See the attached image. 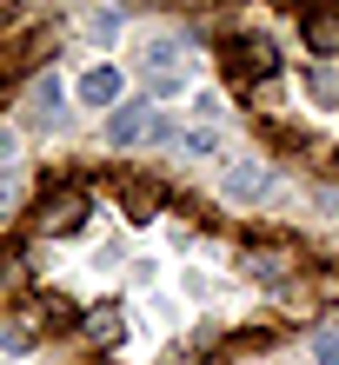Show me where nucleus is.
Here are the masks:
<instances>
[{
    "label": "nucleus",
    "instance_id": "nucleus-5",
    "mask_svg": "<svg viewBox=\"0 0 339 365\" xmlns=\"http://www.w3.org/2000/svg\"><path fill=\"white\" fill-rule=\"evenodd\" d=\"M306 47L320 60H339V7H313L306 14Z\"/></svg>",
    "mask_w": 339,
    "mask_h": 365
},
{
    "label": "nucleus",
    "instance_id": "nucleus-15",
    "mask_svg": "<svg viewBox=\"0 0 339 365\" xmlns=\"http://www.w3.org/2000/svg\"><path fill=\"white\" fill-rule=\"evenodd\" d=\"M333 166H339V160H333Z\"/></svg>",
    "mask_w": 339,
    "mask_h": 365
},
{
    "label": "nucleus",
    "instance_id": "nucleus-6",
    "mask_svg": "<svg viewBox=\"0 0 339 365\" xmlns=\"http://www.w3.org/2000/svg\"><path fill=\"white\" fill-rule=\"evenodd\" d=\"M233 67L240 73H280V47H273V40H233Z\"/></svg>",
    "mask_w": 339,
    "mask_h": 365
},
{
    "label": "nucleus",
    "instance_id": "nucleus-11",
    "mask_svg": "<svg viewBox=\"0 0 339 365\" xmlns=\"http://www.w3.org/2000/svg\"><path fill=\"white\" fill-rule=\"evenodd\" d=\"M173 53H180V40H173V34H153V40H146V67H153V73H160V67H173Z\"/></svg>",
    "mask_w": 339,
    "mask_h": 365
},
{
    "label": "nucleus",
    "instance_id": "nucleus-12",
    "mask_svg": "<svg viewBox=\"0 0 339 365\" xmlns=\"http://www.w3.org/2000/svg\"><path fill=\"white\" fill-rule=\"evenodd\" d=\"M87 34H93V40H113V34H120V14H113V7H100V14L87 20Z\"/></svg>",
    "mask_w": 339,
    "mask_h": 365
},
{
    "label": "nucleus",
    "instance_id": "nucleus-14",
    "mask_svg": "<svg viewBox=\"0 0 339 365\" xmlns=\"http://www.w3.org/2000/svg\"><path fill=\"white\" fill-rule=\"evenodd\" d=\"M0 160H14V133H0Z\"/></svg>",
    "mask_w": 339,
    "mask_h": 365
},
{
    "label": "nucleus",
    "instance_id": "nucleus-3",
    "mask_svg": "<svg viewBox=\"0 0 339 365\" xmlns=\"http://www.w3.org/2000/svg\"><path fill=\"white\" fill-rule=\"evenodd\" d=\"M220 192H226L233 206H266V192H273L266 160H233L226 173H220Z\"/></svg>",
    "mask_w": 339,
    "mask_h": 365
},
{
    "label": "nucleus",
    "instance_id": "nucleus-7",
    "mask_svg": "<svg viewBox=\"0 0 339 365\" xmlns=\"http://www.w3.org/2000/svg\"><path fill=\"white\" fill-rule=\"evenodd\" d=\"M80 332L100 339V346H113V339L126 332V319H120V306H93V312H80Z\"/></svg>",
    "mask_w": 339,
    "mask_h": 365
},
{
    "label": "nucleus",
    "instance_id": "nucleus-1",
    "mask_svg": "<svg viewBox=\"0 0 339 365\" xmlns=\"http://www.w3.org/2000/svg\"><path fill=\"white\" fill-rule=\"evenodd\" d=\"M146 140H180V126L160 113V106H146V100H120L113 106V120H107V146H146Z\"/></svg>",
    "mask_w": 339,
    "mask_h": 365
},
{
    "label": "nucleus",
    "instance_id": "nucleus-8",
    "mask_svg": "<svg viewBox=\"0 0 339 365\" xmlns=\"http://www.w3.org/2000/svg\"><path fill=\"white\" fill-rule=\"evenodd\" d=\"M60 106H67L60 73H40V80H34V113H40V120H60Z\"/></svg>",
    "mask_w": 339,
    "mask_h": 365
},
{
    "label": "nucleus",
    "instance_id": "nucleus-9",
    "mask_svg": "<svg viewBox=\"0 0 339 365\" xmlns=\"http://www.w3.org/2000/svg\"><path fill=\"white\" fill-rule=\"evenodd\" d=\"M180 146H186V153H193V160H213V153H220L226 140L213 133V126H186V133H180Z\"/></svg>",
    "mask_w": 339,
    "mask_h": 365
},
{
    "label": "nucleus",
    "instance_id": "nucleus-4",
    "mask_svg": "<svg viewBox=\"0 0 339 365\" xmlns=\"http://www.w3.org/2000/svg\"><path fill=\"white\" fill-rule=\"evenodd\" d=\"M80 100H87V106H100V113H107V106H120V100H126L120 67H93L87 80H80Z\"/></svg>",
    "mask_w": 339,
    "mask_h": 365
},
{
    "label": "nucleus",
    "instance_id": "nucleus-2",
    "mask_svg": "<svg viewBox=\"0 0 339 365\" xmlns=\"http://www.w3.org/2000/svg\"><path fill=\"white\" fill-rule=\"evenodd\" d=\"M80 226H87V192L80 186H54L47 200L34 206V232L40 240H74Z\"/></svg>",
    "mask_w": 339,
    "mask_h": 365
},
{
    "label": "nucleus",
    "instance_id": "nucleus-13",
    "mask_svg": "<svg viewBox=\"0 0 339 365\" xmlns=\"http://www.w3.org/2000/svg\"><path fill=\"white\" fill-rule=\"evenodd\" d=\"M313 359H320V365H339V332H320V339H313Z\"/></svg>",
    "mask_w": 339,
    "mask_h": 365
},
{
    "label": "nucleus",
    "instance_id": "nucleus-10",
    "mask_svg": "<svg viewBox=\"0 0 339 365\" xmlns=\"http://www.w3.org/2000/svg\"><path fill=\"white\" fill-rule=\"evenodd\" d=\"M306 93L320 100V106H339V73H333V67H313V73H306Z\"/></svg>",
    "mask_w": 339,
    "mask_h": 365
}]
</instances>
